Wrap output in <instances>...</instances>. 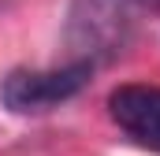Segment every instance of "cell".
<instances>
[{"instance_id":"7a4b0ae2","label":"cell","mask_w":160,"mask_h":156,"mask_svg":"<svg viewBox=\"0 0 160 156\" xmlns=\"http://www.w3.org/2000/svg\"><path fill=\"white\" fill-rule=\"evenodd\" d=\"M93 78V63L71 60L63 67L45 71H11L0 82V100L15 115H45L67 100H75Z\"/></svg>"},{"instance_id":"3957f363","label":"cell","mask_w":160,"mask_h":156,"mask_svg":"<svg viewBox=\"0 0 160 156\" xmlns=\"http://www.w3.org/2000/svg\"><path fill=\"white\" fill-rule=\"evenodd\" d=\"M108 115L130 145L160 156V85L130 82V85L112 89L108 93Z\"/></svg>"},{"instance_id":"6da1fadb","label":"cell","mask_w":160,"mask_h":156,"mask_svg":"<svg viewBox=\"0 0 160 156\" xmlns=\"http://www.w3.org/2000/svg\"><path fill=\"white\" fill-rule=\"evenodd\" d=\"M138 0H75L67 15V45L82 63H101L116 56L138 19Z\"/></svg>"},{"instance_id":"277c9868","label":"cell","mask_w":160,"mask_h":156,"mask_svg":"<svg viewBox=\"0 0 160 156\" xmlns=\"http://www.w3.org/2000/svg\"><path fill=\"white\" fill-rule=\"evenodd\" d=\"M142 7H160V0H138Z\"/></svg>"}]
</instances>
